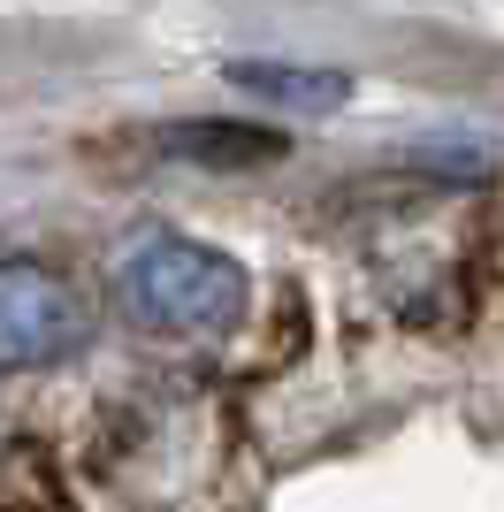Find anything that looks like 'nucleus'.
Here are the masks:
<instances>
[{
	"label": "nucleus",
	"mask_w": 504,
	"mask_h": 512,
	"mask_svg": "<svg viewBox=\"0 0 504 512\" xmlns=\"http://www.w3.org/2000/svg\"><path fill=\"white\" fill-rule=\"evenodd\" d=\"M84 344V306L46 268H0V360L46 367Z\"/></svg>",
	"instance_id": "f03ea898"
},
{
	"label": "nucleus",
	"mask_w": 504,
	"mask_h": 512,
	"mask_svg": "<svg viewBox=\"0 0 504 512\" xmlns=\"http://www.w3.org/2000/svg\"><path fill=\"white\" fill-rule=\"evenodd\" d=\"M115 299L138 329L161 337H214L245 314L252 283L230 253H214L199 237H146L138 253L115 268Z\"/></svg>",
	"instance_id": "f257e3e1"
},
{
	"label": "nucleus",
	"mask_w": 504,
	"mask_h": 512,
	"mask_svg": "<svg viewBox=\"0 0 504 512\" xmlns=\"http://www.w3.org/2000/svg\"><path fill=\"white\" fill-rule=\"evenodd\" d=\"M222 85L252 92V100H275L291 115H336L352 100V77L344 69H314V62H222Z\"/></svg>",
	"instance_id": "20e7f679"
},
{
	"label": "nucleus",
	"mask_w": 504,
	"mask_h": 512,
	"mask_svg": "<svg viewBox=\"0 0 504 512\" xmlns=\"http://www.w3.org/2000/svg\"><path fill=\"white\" fill-rule=\"evenodd\" d=\"M161 161H191V169H268L291 153V138L275 123H237V115H184V123L146 130Z\"/></svg>",
	"instance_id": "7ed1b4c3"
}]
</instances>
